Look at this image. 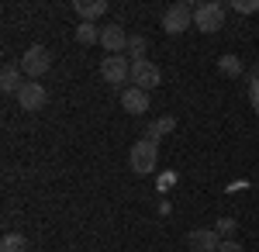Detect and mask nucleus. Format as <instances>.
Returning <instances> with one entry per match:
<instances>
[{"instance_id":"nucleus-1","label":"nucleus","mask_w":259,"mask_h":252,"mask_svg":"<svg viewBox=\"0 0 259 252\" xmlns=\"http://www.w3.org/2000/svg\"><path fill=\"white\" fill-rule=\"evenodd\" d=\"M128 166H132L135 176H149L159 166V145L149 142V138H139V142L132 145V152H128Z\"/></svg>"},{"instance_id":"nucleus-2","label":"nucleus","mask_w":259,"mask_h":252,"mask_svg":"<svg viewBox=\"0 0 259 252\" xmlns=\"http://www.w3.org/2000/svg\"><path fill=\"white\" fill-rule=\"evenodd\" d=\"M194 28L204 31V35H214L225 28V4H197L194 7Z\"/></svg>"},{"instance_id":"nucleus-3","label":"nucleus","mask_w":259,"mask_h":252,"mask_svg":"<svg viewBox=\"0 0 259 252\" xmlns=\"http://www.w3.org/2000/svg\"><path fill=\"white\" fill-rule=\"evenodd\" d=\"M49 69H52V52H49L45 45H31V49L21 56V73H24V76L38 79V76H45Z\"/></svg>"},{"instance_id":"nucleus-4","label":"nucleus","mask_w":259,"mask_h":252,"mask_svg":"<svg viewBox=\"0 0 259 252\" xmlns=\"http://www.w3.org/2000/svg\"><path fill=\"white\" fill-rule=\"evenodd\" d=\"M100 76H104V83H111V87H124L132 79V62L124 56H107L100 62Z\"/></svg>"},{"instance_id":"nucleus-5","label":"nucleus","mask_w":259,"mask_h":252,"mask_svg":"<svg viewBox=\"0 0 259 252\" xmlns=\"http://www.w3.org/2000/svg\"><path fill=\"white\" fill-rule=\"evenodd\" d=\"M190 24H194V7H187V4H173L162 14V31L166 35H183Z\"/></svg>"},{"instance_id":"nucleus-6","label":"nucleus","mask_w":259,"mask_h":252,"mask_svg":"<svg viewBox=\"0 0 259 252\" xmlns=\"http://www.w3.org/2000/svg\"><path fill=\"white\" fill-rule=\"evenodd\" d=\"M162 83V73L156 62H149V59H139V62H132V87H139V90H152V87H159Z\"/></svg>"},{"instance_id":"nucleus-7","label":"nucleus","mask_w":259,"mask_h":252,"mask_svg":"<svg viewBox=\"0 0 259 252\" xmlns=\"http://www.w3.org/2000/svg\"><path fill=\"white\" fill-rule=\"evenodd\" d=\"M100 45H104L107 56H124V52H128V35H124V28H121V24H104V28H100Z\"/></svg>"},{"instance_id":"nucleus-8","label":"nucleus","mask_w":259,"mask_h":252,"mask_svg":"<svg viewBox=\"0 0 259 252\" xmlns=\"http://www.w3.org/2000/svg\"><path fill=\"white\" fill-rule=\"evenodd\" d=\"M45 100H49V94H45V87H41L38 79H28V83L18 90L21 111H41V107H45Z\"/></svg>"},{"instance_id":"nucleus-9","label":"nucleus","mask_w":259,"mask_h":252,"mask_svg":"<svg viewBox=\"0 0 259 252\" xmlns=\"http://www.w3.org/2000/svg\"><path fill=\"white\" fill-rule=\"evenodd\" d=\"M221 238L214 228H194V232L187 235V249L190 252H218Z\"/></svg>"},{"instance_id":"nucleus-10","label":"nucleus","mask_w":259,"mask_h":252,"mask_svg":"<svg viewBox=\"0 0 259 252\" xmlns=\"http://www.w3.org/2000/svg\"><path fill=\"white\" fill-rule=\"evenodd\" d=\"M121 107L128 114H145L149 111V94L139 90V87H128V90H121Z\"/></svg>"},{"instance_id":"nucleus-11","label":"nucleus","mask_w":259,"mask_h":252,"mask_svg":"<svg viewBox=\"0 0 259 252\" xmlns=\"http://www.w3.org/2000/svg\"><path fill=\"white\" fill-rule=\"evenodd\" d=\"M73 11H76L87 24H94L97 18L107 14V4H104V0H76V4H73Z\"/></svg>"},{"instance_id":"nucleus-12","label":"nucleus","mask_w":259,"mask_h":252,"mask_svg":"<svg viewBox=\"0 0 259 252\" xmlns=\"http://www.w3.org/2000/svg\"><path fill=\"white\" fill-rule=\"evenodd\" d=\"M21 87H24V83H21V66H11V62H7V66L0 69V90H4V94H14V97H18Z\"/></svg>"},{"instance_id":"nucleus-13","label":"nucleus","mask_w":259,"mask_h":252,"mask_svg":"<svg viewBox=\"0 0 259 252\" xmlns=\"http://www.w3.org/2000/svg\"><path fill=\"white\" fill-rule=\"evenodd\" d=\"M173 128H177V117L166 114V117H159V121H152V124L145 128V135H142V138H149V142H156V145H159V138H166Z\"/></svg>"},{"instance_id":"nucleus-14","label":"nucleus","mask_w":259,"mask_h":252,"mask_svg":"<svg viewBox=\"0 0 259 252\" xmlns=\"http://www.w3.org/2000/svg\"><path fill=\"white\" fill-rule=\"evenodd\" d=\"M218 73H221V76H228V79H239L242 76V59L232 56V52H225V56L218 59Z\"/></svg>"},{"instance_id":"nucleus-15","label":"nucleus","mask_w":259,"mask_h":252,"mask_svg":"<svg viewBox=\"0 0 259 252\" xmlns=\"http://www.w3.org/2000/svg\"><path fill=\"white\" fill-rule=\"evenodd\" d=\"M0 252H28V238L21 232H7L0 238Z\"/></svg>"},{"instance_id":"nucleus-16","label":"nucleus","mask_w":259,"mask_h":252,"mask_svg":"<svg viewBox=\"0 0 259 252\" xmlns=\"http://www.w3.org/2000/svg\"><path fill=\"white\" fill-rule=\"evenodd\" d=\"M76 41H80V45H100V28H97V24L80 21V28H76Z\"/></svg>"},{"instance_id":"nucleus-17","label":"nucleus","mask_w":259,"mask_h":252,"mask_svg":"<svg viewBox=\"0 0 259 252\" xmlns=\"http://www.w3.org/2000/svg\"><path fill=\"white\" fill-rule=\"evenodd\" d=\"M128 52H132V62H139V59H145V52H149V41L142 38V35H132V38H128Z\"/></svg>"},{"instance_id":"nucleus-18","label":"nucleus","mask_w":259,"mask_h":252,"mask_svg":"<svg viewBox=\"0 0 259 252\" xmlns=\"http://www.w3.org/2000/svg\"><path fill=\"white\" fill-rule=\"evenodd\" d=\"M214 232H218V238H232V235L239 232V225H235V218H218L214 221Z\"/></svg>"},{"instance_id":"nucleus-19","label":"nucleus","mask_w":259,"mask_h":252,"mask_svg":"<svg viewBox=\"0 0 259 252\" xmlns=\"http://www.w3.org/2000/svg\"><path fill=\"white\" fill-rule=\"evenodd\" d=\"M232 7H235L239 14H256V11H259V0H235Z\"/></svg>"},{"instance_id":"nucleus-20","label":"nucleus","mask_w":259,"mask_h":252,"mask_svg":"<svg viewBox=\"0 0 259 252\" xmlns=\"http://www.w3.org/2000/svg\"><path fill=\"white\" fill-rule=\"evenodd\" d=\"M249 97H252V111L259 114V76H249Z\"/></svg>"},{"instance_id":"nucleus-21","label":"nucleus","mask_w":259,"mask_h":252,"mask_svg":"<svg viewBox=\"0 0 259 252\" xmlns=\"http://www.w3.org/2000/svg\"><path fill=\"white\" fill-rule=\"evenodd\" d=\"M218 252H245V249H242V242H239V238H221Z\"/></svg>"}]
</instances>
